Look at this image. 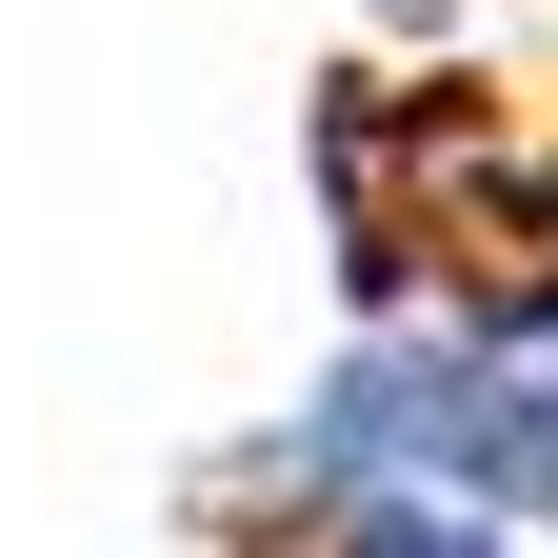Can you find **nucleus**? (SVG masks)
<instances>
[{
  "label": "nucleus",
  "instance_id": "1",
  "mask_svg": "<svg viewBox=\"0 0 558 558\" xmlns=\"http://www.w3.org/2000/svg\"><path fill=\"white\" fill-rule=\"evenodd\" d=\"M319 240H339V300L360 319H459V300H519L558 279V120L499 81H399V60H339L319 120Z\"/></svg>",
  "mask_w": 558,
  "mask_h": 558
},
{
  "label": "nucleus",
  "instance_id": "2",
  "mask_svg": "<svg viewBox=\"0 0 558 558\" xmlns=\"http://www.w3.org/2000/svg\"><path fill=\"white\" fill-rule=\"evenodd\" d=\"M240 459H279V478H399V499H459L499 538H558V279L459 300V319H360Z\"/></svg>",
  "mask_w": 558,
  "mask_h": 558
},
{
  "label": "nucleus",
  "instance_id": "3",
  "mask_svg": "<svg viewBox=\"0 0 558 558\" xmlns=\"http://www.w3.org/2000/svg\"><path fill=\"white\" fill-rule=\"evenodd\" d=\"M180 519L220 538V558H538V538L459 519V499H399V478H279V459H199Z\"/></svg>",
  "mask_w": 558,
  "mask_h": 558
}]
</instances>
